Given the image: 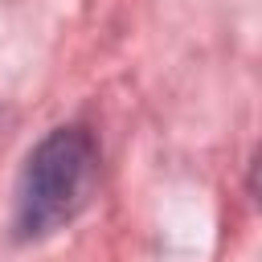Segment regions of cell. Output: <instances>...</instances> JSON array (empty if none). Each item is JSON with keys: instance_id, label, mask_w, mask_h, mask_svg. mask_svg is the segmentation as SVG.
<instances>
[{"instance_id": "obj_1", "label": "cell", "mask_w": 262, "mask_h": 262, "mask_svg": "<svg viewBox=\"0 0 262 262\" xmlns=\"http://www.w3.org/2000/svg\"><path fill=\"white\" fill-rule=\"evenodd\" d=\"M98 184V147L86 127L49 131L25 160L16 180V233L25 242L66 229Z\"/></svg>"}]
</instances>
